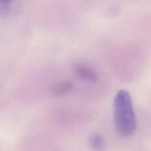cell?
<instances>
[{
    "label": "cell",
    "instance_id": "5b68a950",
    "mask_svg": "<svg viewBox=\"0 0 151 151\" xmlns=\"http://www.w3.org/2000/svg\"><path fill=\"white\" fill-rule=\"evenodd\" d=\"M1 1H5V2H7V1H10V0H1Z\"/></svg>",
    "mask_w": 151,
    "mask_h": 151
},
{
    "label": "cell",
    "instance_id": "3957f363",
    "mask_svg": "<svg viewBox=\"0 0 151 151\" xmlns=\"http://www.w3.org/2000/svg\"><path fill=\"white\" fill-rule=\"evenodd\" d=\"M72 88H73L72 83L69 82L63 83L59 84L53 88L52 94L54 95H62V94H64L72 91Z\"/></svg>",
    "mask_w": 151,
    "mask_h": 151
},
{
    "label": "cell",
    "instance_id": "277c9868",
    "mask_svg": "<svg viewBox=\"0 0 151 151\" xmlns=\"http://www.w3.org/2000/svg\"><path fill=\"white\" fill-rule=\"evenodd\" d=\"M90 143L94 148L102 149L104 146V139L103 137L99 134L93 135L90 139Z\"/></svg>",
    "mask_w": 151,
    "mask_h": 151
},
{
    "label": "cell",
    "instance_id": "6da1fadb",
    "mask_svg": "<svg viewBox=\"0 0 151 151\" xmlns=\"http://www.w3.org/2000/svg\"><path fill=\"white\" fill-rule=\"evenodd\" d=\"M114 108L116 131L122 137H130L137 129V120L131 96L128 91L121 89L117 91Z\"/></svg>",
    "mask_w": 151,
    "mask_h": 151
},
{
    "label": "cell",
    "instance_id": "7a4b0ae2",
    "mask_svg": "<svg viewBox=\"0 0 151 151\" xmlns=\"http://www.w3.org/2000/svg\"><path fill=\"white\" fill-rule=\"evenodd\" d=\"M75 73L80 78L87 81H94L97 80V75L95 72L85 65L78 64L75 66Z\"/></svg>",
    "mask_w": 151,
    "mask_h": 151
}]
</instances>
